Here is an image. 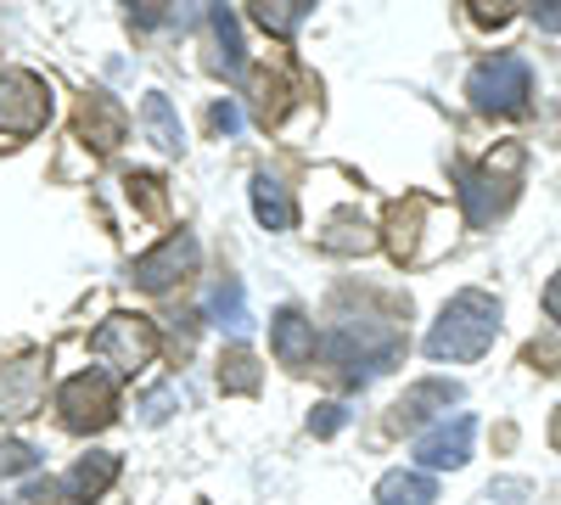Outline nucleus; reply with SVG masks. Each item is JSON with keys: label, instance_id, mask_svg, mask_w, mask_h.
<instances>
[{"label": "nucleus", "instance_id": "nucleus-24", "mask_svg": "<svg viewBox=\"0 0 561 505\" xmlns=\"http://www.w3.org/2000/svg\"><path fill=\"white\" fill-rule=\"evenodd\" d=\"M39 467V449L23 444V438H0V478H18V472H34Z\"/></svg>", "mask_w": 561, "mask_h": 505}, {"label": "nucleus", "instance_id": "nucleus-16", "mask_svg": "<svg viewBox=\"0 0 561 505\" xmlns=\"http://www.w3.org/2000/svg\"><path fill=\"white\" fill-rule=\"evenodd\" d=\"M253 214H259V225L264 231H293L298 225V208H293V192L280 186L275 174H253Z\"/></svg>", "mask_w": 561, "mask_h": 505}, {"label": "nucleus", "instance_id": "nucleus-2", "mask_svg": "<svg viewBox=\"0 0 561 505\" xmlns=\"http://www.w3.org/2000/svg\"><path fill=\"white\" fill-rule=\"evenodd\" d=\"M523 147L505 141L500 152H489L483 163H466L460 169V208H466V225L472 231H483V225H494L511 203H517L523 192Z\"/></svg>", "mask_w": 561, "mask_h": 505}, {"label": "nucleus", "instance_id": "nucleus-12", "mask_svg": "<svg viewBox=\"0 0 561 505\" xmlns=\"http://www.w3.org/2000/svg\"><path fill=\"white\" fill-rule=\"evenodd\" d=\"M270 348H275V359L287 365V371H309L314 365V320L287 303L270 320Z\"/></svg>", "mask_w": 561, "mask_h": 505}, {"label": "nucleus", "instance_id": "nucleus-4", "mask_svg": "<svg viewBox=\"0 0 561 505\" xmlns=\"http://www.w3.org/2000/svg\"><path fill=\"white\" fill-rule=\"evenodd\" d=\"M51 124V84L28 68L0 73V141H28Z\"/></svg>", "mask_w": 561, "mask_h": 505}, {"label": "nucleus", "instance_id": "nucleus-31", "mask_svg": "<svg viewBox=\"0 0 561 505\" xmlns=\"http://www.w3.org/2000/svg\"><path fill=\"white\" fill-rule=\"evenodd\" d=\"M550 438H556V444H561V410H556V422H550Z\"/></svg>", "mask_w": 561, "mask_h": 505}, {"label": "nucleus", "instance_id": "nucleus-30", "mask_svg": "<svg viewBox=\"0 0 561 505\" xmlns=\"http://www.w3.org/2000/svg\"><path fill=\"white\" fill-rule=\"evenodd\" d=\"M545 314H550L556 326H561V269L550 275V287H545Z\"/></svg>", "mask_w": 561, "mask_h": 505}, {"label": "nucleus", "instance_id": "nucleus-1", "mask_svg": "<svg viewBox=\"0 0 561 505\" xmlns=\"http://www.w3.org/2000/svg\"><path fill=\"white\" fill-rule=\"evenodd\" d=\"M500 337V298L466 287L444 303V314L433 320L427 332V359L438 365H466V359H483Z\"/></svg>", "mask_w": 561, "mask_h": 505}, {"label": "nucleus", "instance_id": "nucleus-8", "mask_svg": "<svg viewBox=\"0 0 561 505\" xmlns=\"http://www.w3.org/2000/svg\"><path fill=\"white\" fill-rule=\"evenodd\" d=\"M197 259H203V248H197V237H192V231L163 237L152 253H140V259L129 264V282H135L140 292H169L174 282H185V275L197 269Z\"/></svg>", "mask_w": 561, "mask_h": 505}, {"label": "nucleus", "instance_id": "nucleus-17", "mask_svg": "<svg viewBox=\"0 0 561 505\" xmlns=\"http://www.w3.org/2000/svg\"><path fill=\"white\" fill-rule=\"evenodd\" d=\"M208 320H214L219 332H230V337H248V332H253L248 292H242V282H237V275H225V282L208 292Z\"/></svg>", "mask_w": 561, "mask_h": 505}, {"label": "nucleus", "instance_id": "nucleus-21", "mask_svg": "<svg viewBox=\"0 0 561 505\" xmlns=\"http://www.w3.org/2000/svg\"><path fill=\"white\" fill-rule=\"evenodd\" d=\"M219 388H225V393H259V388H264L259 359H253L248 348H230V354H219Z\"/></svg>", "mask_w": 561, "mask_h": 505}, {"label": "nucleus", "instance_id": "nucleus-29", "mask_svg": "<svg viewBox=\"0 0 561 505\" xmlns=\"http://www.w3.org/2000/svg\"><path fill=\"white\" fill-rule=\"evenodd\" d=\"M534 23L545 34H561V0H550V7H534Z\"/></svg>", "mask_w": 561, "mask_h": 505}, {"label": "nucleus", "instance_id": "nucleus-23", "mask_svg": "<svg viewBox=\"0 0 561 505\" xmlns=\"http://www.w3.org/2000/svg\"><path fill=\"white\" fill-rule=\"evenodd\" d=\"M124 186H129V203L147 214V219H163V214H169V192H163L158 174H129Z\"/></svg>", "mask_w": 561, "mask_h": 505}, {"label": "nucleus", "instance_id": "nucleus-15", "mask_svg": "<svg viewBox=\"0 0 561 505\" xmlns=\"http://www.w3.org/2000/svg\"><path fill=\"white\" fill-rule=\"evenodd\" d=\"M449 404H460V382H444V377L415 382V388L399 399V427H421V422H433V416H444Z\"/></svg>", "mask_w": 561, "mask_h": 505}, {"label": "nucleus", "instance_id": "nucleus-13", "mask_svg": "<svg viewBox=\"0 0 561 505\" xmlns=\"http://www.w3.org/2000/svg\"><path fill=\"white\" fill-rule=\"evenodd\" d=\"M427 214H433V197H427V192H410L404 203L388 208L382 242H388L393 264H410V259H415V237H421V225H427Z\"/></svg>", "mask_w": 561, "mask_h": 505}, {"label": "nucleus", "instance_id": "nucleus-19", "mask_svg": "<svg viewBox=\"0 0 561 505\" xmlns=\"http://www.w3.org/2000/svg\"><path fill=\"white\" fill-rule=\"evenodd\" d=\"M438 500V483L427 478V472H388L382 483H377V505H433Z\"/></svg>", "mask_w": 561, "mask_h": 505}, {"label": "nucleus", "instance_id": "nucleus-20", "mask_svg": "<svg viewBox=\"0 0 561 505\" xmlns=\"http://www.w3.org/2000/svg\"><path fill=\"white\" fill-rule=\"evenodd\" d=\"M208 23H214V39H219V68H225L230 79H242L248 57H242V28H237V12H230V7H214V12H208Z\"/></svg>", "mask_w": 561, "mask_h": 505}, {"label": "nucleus", "instance_id": "nucleus-5", "mask_svg": "<svg viewBox=\"0 0 561 505\" xmlns=\"http://www.w3.org/2000/svg\"><path fill=\"white\" fill-rule=\"evenodd\" d=\"M90 348H96V359H102V365H113V371L135 377V371H147V365L158 359V326H152L147 314L118 309V314H107L102 326H96Z\"/></svg>", "mask_w": 561, "mask_h": 505}, {"label": "nucleus", "instance_id": "nucleus-26", "mask_svg": "<svg viewBox=\"0 0 561 505\" xmlns=\"http://www.w3.org/2000/svg\"><path fill=\"white\" fill-rule=\"evenodd\" d=\"M343 422H348V416H343V404H314V416H309V433L332 438V433H337Z\"/></svg>", "mask_w": 561, "mask_h": 505}, {"label": "nucleus", "instance_id": "nucleus-7", "mask_svg": "<svg viewBox=\"0 0 561 505\" xmlns=\"http://www.w3.org/2000/svg\"><path fill=\"white\" fill-rule=\"evenodd\" d=\"M57 410H62V427L68 433H102L118 416V388H113L107 371H79V377L62 382Z\"/></svg>", "mask_w": 561, "mask_h": 505}, {"label": "nucleus", "instance_id": "nucleus-27", "mask_svg": "<svg viewBox=\"0 0 561 505\" xmlns=\"http://www.w3.org/2000/svg\"><path fill=\"white\" fill-rule=\"evenodd\" d=\"M511 18H517L511 7H489V0H472V23H478V28H505Z\"/></svg>", "mask_w": 561, "mask_h": 505}, {"label": "nucleus", "instance_id": "nucleus-28", "mask_svg": "<svg viewBox=\"0 0 561 505\" xmlns=\"http://www.w3.org/2000/svg\"><path fill=\"white\" fill-rule=\"evenodd\" d=\"M214 129H219V135H237V129H242V107H237V102H219V107H214Z\"/></svg>", "mask_w": 561, "mask_h": 505}, {"label": "nucleus", "instance_id": "nucleus-14", "mask_svg": "<svg viewBox=\"0 0 561 505\" xmlns=\"http://www.w3.org/2000/svg\"><path fill=\"white\" fill-rule=\"evenodd\" d=\"M118 483V455L113 449H90L73 461V472L62 478V500H102Z\"/></svg>", "mask_w": 561, "mask_h": 505}, {"label": "nucleus", "instance_id": "nucleus-22", "mask_svg": "<svg viewBox=\"0 0 561 505\" xmlns=\"http://www.w3.org/2000/svg\"><path fill=\"white\" fill-rule=\"evenodd\" d=\"M253 18H259V28H264V34L293 39V34H298V23L309 18V7H304V0H280V7H253Z\"/></svg>", "mask_w": 561, "mask_h": 505}, {"label": "nucleus", "instance_id": "nucleus-6", "mask_svg": "<svg viewBox=\"0 0 561 505\" xmlns=\"http://www.w3.org/2000/svg\"><path fill=\"white\" fill-rule=\"evenodd\" d=\"M466 96H472L478 113H523L528 96H534V73H528L523 57L500 51V57H489V62L472 68V79H466Z\"/></svg>", "mask_w": 561, "mask_h": 505}, {"label": "nucleus", "instance_id": "nucleus-25", "mask_svg": "<svg viewBox=\"0 0 561 505\" xmlns=\"http://www.w3.org/2000/svg\"><path fill=\"white\" fill-rule=\"evenodd\" d=\"M174 388H158V393H147V399H140V422H147V427H158V422H169V410H174Z\"/></svg>", "mask_w": 561, "mask_h": 505}, {"label": "nucleus", "instance_id": "nucleus-9", "mask_svg": "<svg viewBox=\"0 0 561 505\" xmlns=\"http://www.w3.org/2000/svg\"><path fill=\"white\" fill-rule=\"evenodd\" d=\"M472 438H478V422L472 416H444L433 433H421L415 438V461L421 467H433V472H449V467H466L472 461Z\"/></svg>", "mask_w": 561, "mask_h": 505}, {"label": "nucleus", "instance_id": "nucleus-3", "mask_svg": "<svg viewBox=\"0 0 561 505\" xmlns=\"http://www.w3.org/2000/svg\"><path fill=\"white\" fill-rule=\"evenodd\" d=\"M404 354V337L388 326V320H343V326L325 337V359L337 365L343 382H370L393 371Z\"/></svg>", "mask_w": 561, "mask_h": 505}, {"label": "nucleus", "instance_id": "nucleus-11", "mask_svg": "<svg viewBox=\"0 0 561 505\" xmlns=\"http://www.w3.org/2000/svg\"><path fill=\"white\" fill-rule=\"evenodd\" d=\"M73 135L84 147H96V152H113L129 135V113L107 96V90H90V96L79 102V113H73Z\"/></svg>", "mask_w": 561, "mask_h": 505}, {"label": "nucleus", "instance_id": "nucleus-10", "mask_svg": "<svg viewBox=\"0 0 561 505\" xmlns=\"http://www.w3.org/2000/svg\"><path fill=\"white\" fill-rule=\"evenodd\" d=\"M45 399V359L39 354H23V359H7L0 365V416H34Z\"/></svg>", "mask_w": 561, "mask_h": 505}, {"label": "nucleus", "instance_id": "nucleus-18", "mask_svg": "<svg viewBox=\"0 0 561 505\" xmlns=\"http://www.w3.org/2000/svg\"><path fill=\"white\" fill-rule=\"evenodd\" d=\"M140 124H147V135H152V147H158V152H169V158L185 152V129H180L169 96H158V90H152V96L140 102Z\"/></svg>", "mask_w": 561, "mask_h": 505}]
</instances>
